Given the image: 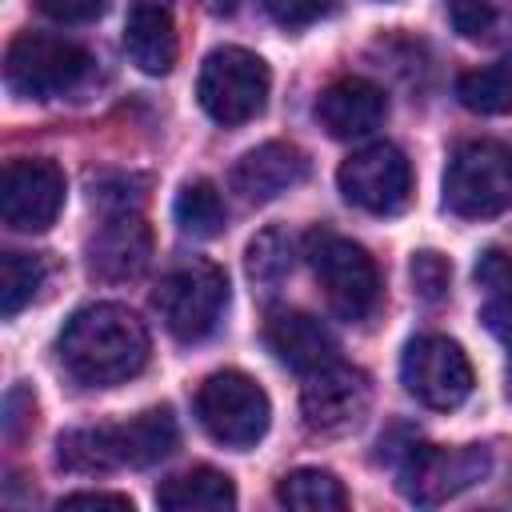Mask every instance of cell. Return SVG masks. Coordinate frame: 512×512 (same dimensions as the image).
Returning a JSON list of instances; mask_svg holds the SVG:
<instances>
[{
  "instance_id": "cell-1",
  "label": "cell",
  "mask_w": 512,
  "mask_h": 512,
  "mask_svg": "<svg viewBox=\"0 0 512 512\" xmlns=\"http://www.w3.org/2000/svg\"><path fill=\"white\" fill-rule=\"evenodd\" d=\"M64 368L88 388H112L132 380L148 364V328L144 320L112 300L84 304L68 316L60 340Z\"/></svg>"
},
{
  "instance_id": "cell-2",
  "label": "cell",
  "mask_w": 512,
  "mask_h": 512,
  "mask_svg": "<svg viewBox=\"0 0 512 512\" xmlns=\"http://www.w3.org/2000/svg\"><path fill=\"white\" fill-rule=\"evenodd\" d=\"M176 448V420L168 408H148L120 424L72 428L56 440V460L68 472H116V468H148Z\"/></svg>"
},
{
  "instance_id": "cell-3",
  "label": "cell",
  "mask_w": 512,
  "mask_h": 512,
  "mask_svg": "<svg viewBox=\"0 0 512 512\" xmlns=\"http://www.w3.org/2000/svg\"><path fill=\"white\" fill-rule=\"evenodd\" d=\"M512 204V152L496 140H464L444 168V208L460 220H488Z\"/></svg>"
},
{
  "instance_id": "cell-4",
  "label": "cell",
  "mask_w": 512,
  "mask_h": 512,
  "mask_svg": "<svg viewBox=\"0 0 512 512\" xmlns=\"http://www.w3.org/2000/svg\"><path fill=\"white\" fill-rule=\"evenodd\" d=\"M268 88H272L268 64L256 52L236 48V44L212 48L196 76L200 108L224 128H236V124H248L252 116H260L268 104Z\"/></svg>"
},
{
  "instance_id": "cell-5",
  "label": "cell",
  "mask_w": 512,
  "mask_h": 512,
  "mask_svg": "<svg viewBox=\"0 0 512 512\" xmlns=\"http://www.w3.org/2000/svg\"><path fill=\"white\" fill-rule=\"evenodd\" d=\"M304 256L328 296V308L340 320H364L380 300V272L376 260L352 244L348 236H336L328 228H312L304 236Z\"/></svg>"
},
{
  "instance_id": "cell-6",
  "label": "cell",
  "mask_w": 512,
  "mask_h": 512,
  "mask_svg": "<svg viewBox=\"0 0 512 512\" xmlns=\"http://www.w3.org/2000/svg\"><path fill=\"white\" fill-rule=\"evenodd\" d=\"M152 308L176 340L196 344L208 332H216L228 308V276L208 260H188L168 276H160L152 292Z\"/></svg>"
},
{
  "instance_id": "cell-7",
  "label": "cell",
  "mask_w": 512,
  "mask_h": 512,
  "mask_svg": "<svg viewBox=\"0 0 512 512\" xmlns=\"http://www.w3.org/2000/svg\"><path fill=\"white\" fill-rule=\"evenodd\" d=\"M92 68V56L52 32H20L4 52V84L24 100H48L76 88Z\"/></svg>"
},
{
  "instance_id": "cell-8",
  "label": "cell",
  "mask_w": 512,
  "mask_h": 512,
  "mask_svg": "<svg viewBox=\"0 0 512 512\" xmlns=\"http://www.w3.org/2000/svg\"><path fill=\"white\" fill-rule=\"evenodd\" d=\"M196 416L216 444L252 448L268 432L272 404H268V392L248 372L224 368L196 388Z\"/></svg>"
},
{
  "instance_id": "cell-9",
  "label": "cell",
  "mask_w": 512,
  "mask_h": 512,
  "mask_svg": "<svg viewBox=\"0 0 512 512\" xmlns=\"http://www.w3.org/2000/svg\"><path fill=\"white\" fill-rule=\"evenodd\" d=\"M400 380L408 396H416L424 408H436V412H452L472 396V364L464 348L448 336L408 340L400 356Z\"/></svg>"
},
{
  "instance_id": "cell-10",
  "label": "cell",
  "mask_w": 512,
  "mask_h": 512,
  "mask_svg": "<svg viewBox=\"0 0 512 512\" xmlns=\"http://www.w3.org/2000/svg\"><path fill=\"white\" fill-rule=\"evenodd\" d=\"M336 184L352 208L372 212V216H392L412 196V164L396 144L376 140V144L356 148L340 164Z\"/></svg>"
},
{
  "instance_id": "cell-11",
  "label": "cell",
  "mask_w": 512,
  "mask_h": 512,
  "mask_svg": "<svg viewBox=\"0 0 512 512\" xmlns=\"http://www.w3.org/2000/svg\"><path fill=\"white\" fill-rule=\"evenodd\" d=\"M400 476V492L412 504H444L452 496H460L464 488H472L476 480L488 476V452L480 444L468 448H432V444H412L396 468Z\"/></svg>"
},
{
  "instance_id": "cell-12",
  "label": "cell",
  "mask_w": 512,
  "mask_h": 512,
  "mask_svg": "<svg viewBox=\"0 0 512 512\" xmlns=\"http://www.w3.org/2000/svg\"><path fill=\"white\" fill-rule=\"evenodd\" d=\"M368 404H372L368 376L344 360H332L304 376L300 412H304V424L320 436H344L360 428V420L368 416Z\"/></svg>"
},
{
  "instance_id": "cell-13",
  "label": "cell",
  "mask_w": 512,
  "mask_h": 512,
  "mask_svg": "<svg viewBox=\"0 0 512 512\" xmlns=\"http://www.w3.org/2000/svg\"><path fill=\"white\" fill-rule=\"evenodd\" d=\"M64 208V172L52 160H8L0 176V216L16 232H44Z\"/></svg>"
},
{
  "instance_id": "cell-14",
  "label": "cell",
  "mask_w": 512,
  "mask_h": 512,
  "mask_svg": "<svg viewBox=\"0 0 512 512\" xmlns=\"http://www.w3.org/2000/svg\"><path fill=\"white\" fill-rule=\"evenodd\" d=\"M152 232L136 208L108 212L96 236L88 240V272L100 280H132L148 268Z\"/></svg>"
},
{
  "instance_id": "cell-15",
  "label": "cell",
  "mask_w": 512,
  "mask_h": 512,
  "mask_svg": "<svg viewBox=\"0 0 512 512\" xmlns=\"http://www.w3.org/2000/svg\"><path fill=\"white\" fill-rule=\"evenodd\" d=\"M384 116H388L384 88L364 76H340L316 100V120L336 140H360L372 128H380Z\"/></svg>"
},
{
  "instance_id": "cell-16",
  "label": "cell",
  "mask_w": 512,
  "mask_h": 512,
  "mask_svg": "<svg viewBox=\"0 0 512 512\" xmlns=\"http://www.w3.org/2000/svg\"><path fill=\"white\" fill-rule=\"evenodd\" d=\"M308 176V160L296 144L268 140L252 152H244L232 168V192H240L248 204H268L284 192H292Z\"/></svg>"
},
{
  "instance_id": "cell-17",
  "label": "cell",
  "mask_w": 512,
  "mask_h": 512,
  "mask_svg": "<svg viewBox=\"0 0 512 512\" xmlns=\"http://www.w3.org/2000/svg\"><path fill=\"white\" fill-rule=\"evenodd\" d=\"M264 340L276 352L280 364H288L292 372L308 376L332 360H340V344L328 332V324H320L316 316L300 312V308H280L268 316L264 324Z\"/></svg>"
},
{
  "instance_id": "cell-18",
  "label": "cell",
  "mask_w": 512,
  "mask_h": 512,
  "mask_svg": "<svg viewBox=\"0 0 512 512\" xmlns=\"http://www.w3.org/2000/svg\"><path fill=\"white\" fill-rule=\"evenodd\" d=\"M124 52L148 76L172 72V64H176V16H172V0H132L128 4V16H124Z\"/></svg>"
},
{
  "instance_id": "cell-19",
  "label": "cell",
  "mask_w": 512,
  "mask_h": 512,
  "mask_svg": "<svg viewBox=\"0 0 512 512\" xmlns=\"http://www.w3.org/2000/svg\"><path fill=\"white\" fill-rule=\"evenodd\" d=\"M156 504L164 512H228L236 508V484L216 468H192L168 476L156 488Z\"/></svg>"
},
{
  "instance_id": "cell-20",
  "label": "cell",
  "mask_w": 512,
  "mask_h": 512,
  "mask_svg": "<svg viewBox=\"0 0 512 512\" xmlns=\"http://www.w3.org/2000/svg\"><path fill=\"white\" fill-rule=\"evenodd\" d=\"M456 96L468 112L480 116H508L512 112V56L468 68L456 80Z\"/></svg>"
},
{
  "instance_id": "cell-21",
  "label": "cell",
  "mask_w": 512,
  "mask_h": 512,
  "mask_svg": "<svg viewBox=\"0 0 512 512\" xmlns=\"http://www.w3.org/2000/svg\"><path fill=\"white\" fill-rule=\"evenodd\" d=\"M276 500L296 512H340L348 492L328 468H296L276 484Z\"/></svg>"
},
{
  "instance_id": "cell-22",
  "label": "cell",
  "mask_w": 512,
  "mask_h": 512,
  "mask_svg": "<svg viewBox=\"0 0 512 512\" xmlns=\"http://www.w3.org/2000/svg\"><path fill=\"white\" fill-rule=\"evenodd\" d=\"M224 200H220V188L212 180H192L176 192V204H172V220L184 236H196V240H212L220 236L224 228Z\"/></svg>"
},
{
  "instance_id": "cell-23",
  "label": "cell",
  "mask_w": 512,
  "mask_h": 512,
  "mask_svg": "<svg viewBox=\"0 0 512 512\" xmlns=\"http://www.w3.org/2000/svg\"><path fill=\"white\" fill-rule=\"evenodd\" d=\"M48 268L40 256L32 252H4L0 256V312L4 316H16L44 284Z\"/></svg>"
},
{
  "instance_id": "cell-24",
  "label": "cell",
  "mask_w": 512,
  "mask_h": 512,
  "mask_svg": "<svg viewBox=\"0 0 512 512\" xmlns=\"http://www.w3.org/2000/svg\"><path fill=\"white\" fill-rule=\"evenodd\" d=\"M248 276L260 288H276L288 272H292V236H284L280 228H264L252 244H248Z\"/></svg>"
},
{
  "instance_id": "cell-25",
  "label": "cell",
  "mask_w": 512,
  "mask_h": 512,
  "mask_svg": "<svg viewBox=\"0 0 512 512\" xmlns=\"http://www.w3.org/2000/svg\"><path fill=\"white\" fill-rule=\"evenodd\" d=\"M408 272H412V288H416V296H420V300L436 304V300H444V296H448V284H452V264H448V256H440V252L424 248V252H416V256H412Z\"/></svg>"
},
{
  "instance_id": "cell-26",
  "label": "cell",
  "mask_w": 512,
  "mask_h": 512,
  "mask_svg": "<svg viewBox=\"0 0 512 512\" xmlns=\"http://www.w3.org/2000/svg\"><path fill=\"white\" fill-rule=\"evenodd\" d=\"M448 20L464 40H488L496 32V0H448Z\"/></svg>"
},
{
  "instance_id": "cell-27",
  "label": "cell",
  "mask_w": 512,
  "mask_h": 512,
  "mask_svg": "<svg viewBox=\"0 0 512 512\" xmlns=\"http://www.w3.org/2000/svg\"><path fill=\"white\" fill-rule=\"evenodd\" d=\"M264 8L280 28H308L324 20L336 8V0H264Z\"/></svg>"
},
{
  "instance_id": "cell-28",
  "label": "cell",
  "mask_w": 512,
  "mask_h": 512,
  "mask_svg": "<svg viewBox=\"0 0 512 512\" xmlns=\"http://www.w3.org/2000/svg\"><path fill=\"white\" fill-rule=\"evenodd\" d=\"M476 284L488 296H512V256L500 252V248H488L476 260Z\"/></svg>"
},
{
  "instance_id": "cell-29",
  "label": "cell",
  "mask_w": 512,
  "mask_h": 512,
  "mask_svg": "<svg viewBox=\"0 0 512 512\" xmlns=\"http://www.w3.org/2000/svg\"><path fill=\"white\" fill-rule=\"evenodd\" d=\"M36 8L56 24H88L104 16L108 0H36Z\"/></svg>"
},
{
  "instance_id": "cell-30",
  "label": "cell",
  "mask_w": 512,
  "mask_h": 512,
  "mask_svg": "<svg viewBox=\"0 0 512 512\" xmlns=\"http://www.w3.org/2000/svg\"><path fill=\"white\" fill-rule=\"evenodd\" d=\"M60 512H76V508H112V512H132V500L120 492H72L56 504Z\"/></svg>"
},
{
  "instance_id": "cell-31",
  "label": "cell",
  "mask_w": 512,
  "mask_h": 512,
  "mask_svg": "<svg viewBox=\"0 0 512 512\" xmlns=\"http://www.w3.org/2000/svg\"><path fill=\"white\" fill-rule=\"evenodd\" d=\"M508 348V396H512V344H504Z\"/></svg>"
}]
</instances>
